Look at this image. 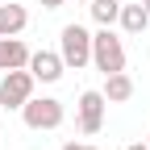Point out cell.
<instances>
[{
	"mask_svg": "<svg viewBox=\"0 0 150 150\" xmlns=\"http://www.w3.org/2000/svg\"><path fill=\"white\" fill-rule=\"evenodd\" d=\"M92 67L100 75L125 71V42L112 33V25H100V33H92Z\"/></svg>",
	"mask_w": 150,
	"mask_h": 150,
	"instance_id": "6da1fadb",
	"label": "cell"
},
{
	"mask_svg": "<svg viewBox=\"0 0 150 150\" xmlns=\"http://www.w3.org/2000/svg\"><path fill=\"white\" fill-rule=\"evenodd\" d=\"M67 117V108L63 100H54V96H29L21 104V121L33 129V134H46V129H59Z\"/></svg>",
	"mask_w": 150,
	"mask_h": 150,
	"instance_id": "7a4b0ae2",
	"label": "cell"
},
{
	"mask_svg": "<svg viewBox=\"0 0 150 150\" xmlns=\"http://www.w3.org/2000/svg\"><path fill=\"white\" fill-rule=\"evenodd\" d=\"M59 54H63V63H67V71H83L88 63H92V33L83 29V25H63V33H59Z\"/></svg>",
	"mask_w": 150,
	"mask_h": 150,
	"instance_id": "3957f363",
	"label": "cell"
},
{
	"mask_svg": "<svg viewBox=\"0 0 150 150\" xmlns=\"http://www.w3.org/2000/svg\"><path fill=\"white\" fill-rule=\"evenodd\" d=\"M33 88H38V79H33L29 67L0 71V104H4V108H17V112H21V104L33 96Z\"/></svg>",
	"mask_w": 150,
	"mask_h": 150,
	"instance_id": "277c9868",
	"label": "cell"
},
{
	"mask_svg": "<svg viewBox=\"0 0 150 150\" xmlns=\"http://www.w3.org/2000/svg\"><path fill=\"white\" fill-rule=\"evenodd\" d=\"M104 92H96V88H88L83 92V96H79V117H75V121H79V134H100V129H104Z\"/></svg>",
	"mask_w": 150,
	"mask_h": 150,
	"instance_id": "5b68a950",
	"label": "cell"
},
{
	"mask_svg": "<svg viewBox=\"0 0 150 150\" xmlns=\"http://www.w3.org/2000/svg\"><path fill=\"white\" fill-rule=\"evenodd\" d=\"M29 71H33L38 83H59L63 71H67V63H63L59 50H33L29 54Z\"/></svg>",
	"mask_w": 150,
	"mask_h": 150,
	"instance_id": "8992f818",
	"label": "cell"
},
{
	"mask_svg": "<svg viewBox=\"0 0 150 150\" xmlns=\"http://www.w3.org/2000/svg\"><path fill=\"white\" fill-rule=\"evenodd\" d=\"M29 46L21 38H0V71H17V67H29Z\"/></svg>",
	"mask_w": 150,
	"mask_h": 150,
	"instance_id": "52a82bcc",
	"label": "cell"
},
{
	"mask_svg": "<svg viewBox=\"0 0 150 150\" xmlns=\"http://www.w3.org/2000/svg\"><path fill=\"white\" fill-rule=\"evenodd\" d=\"M104 100L108 104H125L129 96H134V79H129V75L125 71H112V75H104Z\"/></svg>",
	"mask_w": 150,
	"mask_h": 150,
	"instance_id": "ba28073f",
	"label": "cell"
},
{
	"mask_svg": "<svg viewBox=\"0 0 150 150\" xmlns=\"http://www.w3.org/2000/svg\"><path fill=\"white\" fill-rule=\"evenodd\" d=\"M29 25V13L21 4H0V38H17Z\"/></svg>",
	"mask_w": 150,
	"mask_h": 150,
	"instance_id": "9c48e42d",
	"label": "cell"
},
{
	"mask_svg": "<svg viewBox=\"0 0 150 150\" xmlns=\"http://www.w3.org/2000/svg\"><path fill=\"white\" fill-rule=\"evenodd\" d=\"M117 25H121L125 33H146V25H150V13H146V4H121Z\"/></svg>",
	"mask_w": 150,
	"mask_h": 150,
	"instance_id": "30bf717a",
	"label": "cell"
},
{
	"mask_svg": "<svg viewBox=\"0 0 150 150\" xmlns=\"http://www.w3.org/2000/svg\"><path fill=\"white\" fill-rule=\"evenodd\" d=\"M88 8H92V21H96V25H117L121 0H88Z\"/></svg>",
	"mask_w": 150,
	"mask_h": 150,
	"instance_id": "8fae6325",
	"label": "cell"
},
{
	"mask_svg": "<svg viewBox=\"0 0 150 150\" xmlns=\"http://www.w3.org/2000/svg\"><path fill=\"white\" fill-rule=\"evenodd\" d=\"M63 150H100V146H88V142H63Z\"/></svg>",
	"mask_w": 150,
	"mask_h": 150,
	"instance_id": "7c38bea8",
	"label": "cell"
},
{
	"mask_svg": "<svg viewBox=\"0 0 150 150\" xmlns=\"http://www.w3.org/2000/svg\"><path fill=\"white\" fill-rule=\"evenodd\" d=\"M42 8H63V0H38Z\"/></svg>",
	"mask_w": 150,
	"mask_h": 150,
	"instance_id": "4fadbf2b",
	"label": "cell"
},
{
	"mask_svg": "<svg viewBox=\"0 0 150 150\" xmlns=\"http://www.w3.org/2000/svg\"><path fill=\"white\" fill-rule=\"evenodd\" d=\"M125 150H150V146H146V142H129Z\"/></svg>",
	"mask_w": 150,
	"mask_h": 150,
	"instance_id": "5bb4252c",
	"label": "cell"
},
{
	"mask_svg": "<svg viewBox=\"0 0 150 150\" xmlns=\"http://www.w3.org/2000/svg\"><path fill=\"white\" fill-rule=\"evenodd\" d=\"M142 4H146V13H150V0H142Z\"/></svg>",
	"mask_w": 150,
	"mask_h": 150,
	"instance_id": "9a60e30c",
	"label": "cell"
},
{
	"mask_svg": "<svg viewBox=\"0 0 150 150\" xmlns=\"http://www.w3.org/2000/svg\"><path fill=\"white\" fill-rule=\"evenodd\" d=\"M75 4H88V0H75Z\"/></svg>",
	"mask_w": 150,
	"mask_h": 150,
	"instance_id": "2e32d148",
	"label": "cell"
},
{
	"mask_svg": "<svg viewBox=\"0 0 150 150\" xmlns=\"http://www.w3.org/2000/svg\"><path fill=\"white\" fill-rule=\"evenodd\" d=\"M146 146H150V138H146Z\"/></svg>",
	"mask_w": 150,
	"mask_h": 150,
	"instance_id": "e0dca14e",
	"label": "cell"
}]
</instances>
